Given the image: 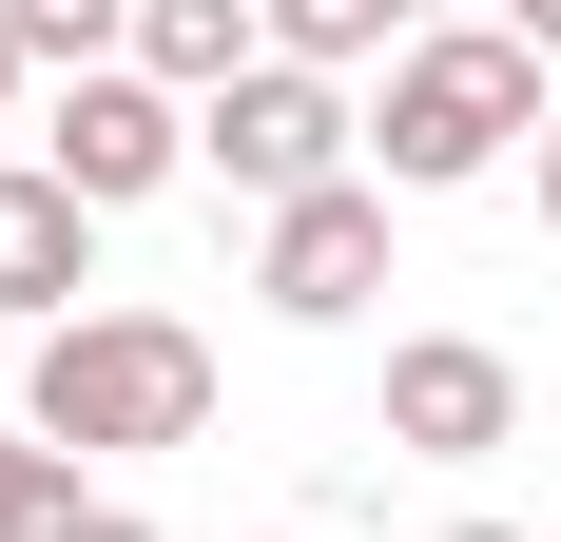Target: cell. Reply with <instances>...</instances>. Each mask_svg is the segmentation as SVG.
<instances>
[{"instance_id":"1","label":"cell","mask_w":561,"mask_h":542,"mask_svg":"<svg viewBox=\"0 0 561 542\" xmlns=\"http://www.w3.org/2000/svg\"><path fill=\"white\" fill-rule=\"evenodd\" d=\"M542 156V39L523 20H426L388 58V116H368V174L388 194H465V174Z\"/></svg>"},{"instance_id":"2","label":"cell","mask_w":561,"mask_h":542,"mask_svg":"<svg viewBox=\"0 0 561 542\" xmlns=\"http://www.w3.org/2000/svg\"><path fill=\"white\" fill-rule=\"evenodd\" d=\"M20 427H39L58 465L194 445V427H214V349H194L174 310H78V329H39V369H20Z\"/></svg>"},{"instance_id":"3","label":"cell","mask_w":561,"mask_h":542,"mask_svg":"<svg viewBox=\"0 0 561 542\" xmlns=\"http://www.w3.org/2000/svg\"><path fill=\"white\" fill-rule=\"evenodd\" d=\"M194 174L252 194V214H290V194H348V174H368V116H348L310 58H252L232 98H194Z\"/></svg>"},{"instance_id":"4","label":"cell","mask_w":561,"mask_h":542,"mask_svg":"<svg viewBox=\"0 0 561 542\" xmlns=\"http://www.w3.org/2000/svg\"><path fill=\"white\" fill-rule=\"evenodd\" d=\"M39 174L78 194V214H136V194H174V174H194V98H174V78H136V58H98V78H58Z\"/></svg>"},{"instance_id":"5","label":"cell","mask_w":561,"mask_h":542,"mask_svg":"<svg viewBox=\"0 0 561 542\" xmlns=\"http://www.w3.org/2000/svg\"><path fill=\"white\" fill-rule=\"evenodd\" d=\"M252 291H272L290 329H348L368 291H388V174H348V194H290V214H252Z\"/></svg>"},{"instance_id":"6","label":"cell","mask_w":561,"mask_h":542,"mask_svg":"<svg viewBox=\"0 0 561 542\" xmlns=\"http://www.w3.org/2000/svg\"><path fill=\"white\" fill-rule=\"evenodd\" d=\"M504 427H523V369L484 349V329H407L388 349V445L407 465H484Z\"/></svg>"},{"instance_id":"7","label":"cell","mask_w":561,"mask_h":542,"mask_svg":"<svg viewBox=\"0 0 561 542\" xmlns=\"http://www.w3.org/2000/svg\"><path fill=\"white\" fill-rule=\"evenodd\" d=\"M78 291H98V214L39 156H0V329H78Z\"/></svg>"},{"instance_id":"8","label":"cell","mask_w":561,"mask_h":542,"mask_svg":"<svg viewBox=\"0 0 561 542\" xmlns=\"http://www.w3.org/2000/svg\"><path fill=\"white\" fill-rule=\"evenodd\" d=\"M272 58V0H136V78H174V98H232Z\"/></svg>"},{"instance_id":"9","label":"cell","mask_w":561,"mask_h":542,"mask_svg":"<svg viewBox=\"0 0 561 542\" xmlns=\"http://www.w3.org/2000/svg\"><path fill=\"white\" fill-rule=\"evenodd\" d=\"M0 39L58 58V78H98V58H136V0H0Z\"/></svg>"},{"instance_id":"10","label":"cell","mask_w":561,"mask_h":542,"mask_svg":"<svg viewBox=\"0 0 561 542\" xmlns=\"http://www.w3.org/2000/svg\"><path fill=\"white\" fill-rule=\"evenodd\" d=\"M368 39L407 58V0H272V58H310V78H348Z\"/></svg>"},{"instance_id":"11","label":"cell","mask_w":561,"mask_h":542,"mask_svg":"<svg viewBox=\"0 0 561 542\" xmlns=\"http://www.w3.org/2000/svg\"><path fill=\"white\" fill-rule=\"evenodd\" d=\"M58 523H78V465L39 427H0V542H58Z\"/></svg>"},{"instance_id":"12","label":"cell","mask_w":561,"mask_h":542,"mask_svg":"<svg viewBox=\"0 0 561 542\" xmlns=\"http://www.w3.org/2000/svg\"><path fill=\"white\" fill-rule=\"evenodd\" d=\"M58 542H156V523H136V504H78V523H58Z\"/></svg>"},{"instance_id":"13","label":"cell","mask_w":561,"mask_h":542,"mask_svg":"<svg viewBox=\"0 0 561 542\" xmlns=\"http://www.w3.org/2000/svg\"><path fill=\"white\" fill-rule=\"evenodd\" d=\"M504 20H523V39H542V58H561V0H504Z\"/></svg>"},{"instance_id":"14","label":"cell","mask_w":561,"mask_h":542,"mask_svg":"<svg viewBox=\"0 0 561 542\" xmlns=\"http://www.w3.org/2000/svg\"><path fill=\"white\" fill-rule=\"evenodd\" d=\"M542 233H561V116H542Z\"/></svg>"},{"instance_id":"15","label":"cell","mask_w":561,"mask_h":542,"mask_svg":"<svg viewBox=\"0 0 561 542\" xmlns=\"http://www.w3.org/2000/svg\"><path fill=\"white\" fill-rule=\"evenodd\" d=\"M20 78H39V58H20V39H0V116H20Z\"/></svg>"},{"instance_id":"16","label":"cell","mask_w":561,"mask_h":542,"mask_svg":"<svg viewBox=\"0 0 561 542\" xmlns=\"http://www.w3.org/2000/svg\"><path fill=\"white\" fill-rule=\"evenodd\" d=\"M426 542H523V523H426Z\"/></svg>"},{"instance_id":"17","label":"cell","mask_w":561,"mask_h":542,"mask_svg":"<svg viewBox=\"0 0 561 542\" xmlns=\"http://www.w3.org/2000/svg\"><path fill=\"white\" fill-rule=\"evenodd\" d=\"M426 20H446V0H407V39H426Z\"/></svg>"}]
</instances>
